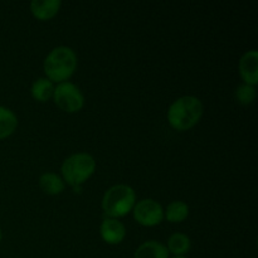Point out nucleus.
Returning a JSON list of instances; mask_svg holds the SVG:
<instances>
[{
    "label": "nucleus",
    "mask_w": 258,
    "mask_h": 258,
    "mask_svg": "<svg viewBox=\"0 0 258 258\" xmlns=\"http://www.w3.org/2000/svg\"><path fill=\"white\" fill-rule=\"evenodd\" d=\"M53 92H54V86L48 78H39L34 81L32 86L33 98L39 102H47L49 98L53 97Z\"/></svg>",
    "instance_id": "14"
},
{
    "label": "nucleus",
    "mask_w": 258,
    "mask_h": 258,
    "mask_svg": "<svg viewBox=\"0 0 258 258\" xmlns=\"http://www.w3.org/2000/svg\"><path fill=\"white\" fill-rule=\"evenodd\" d=\"M203 103L194 96H183L174 101L168 111V121L173 128L185 131L194 127L203 116Z\"/></svg>",
    "instance_id": "1"
},
{
    "label": "nucleus",
    "mask_w": 258,
    "mask_h": 258,
    "mask_svg": "<svg viewBox=\"0 0 258 258\" xmlns=\"http://www.w3.org/2000/svg\"><path fill=\"white\" fill-rule=\"evenodd\" d=\"M239 73L246 85L254 86L258 82V52L249 50L239 60Z\"/></svg>",
    "instance_id": "7"
},
{
    "label": "nucleus",
    "mask_w": 258,
    "mask_h": 258,
    "mask_svg": "<svg viewBox=\"0 0 258 258\" xmlns=\"http://www.w3.org/2000/svg\"><path fill=\"white\" fill-rule=\"evenodd\" d=\"M134 258H169V251L160 242L148 241L138 247Z\"/></svg>",
    "instance_id": "10"
},
{
    "label": "nucleus",
    "mask_w": 258,
    "mask_h": 258,
    "mask_svg": "<svg viewBox=\"0 0 258 258\" xmlns=\"http://www.w3.org/2000/svg\"><path fill=\"white\" fill-rule=\"evenodd\" d=\"M40 189L45 194L49 196H57L64 190V180L54 173H44L39 179Z\"/></svg>",
    "instance_id": "11"
},
{
    "label": "nucleus",
    "mask_w": 258,
    "mask_h": 258,
    "mask_svg": "<svg viewBox=\"0 0 258 258\" xmlns=\"http://www.w3.org/2000/svg\"><path fill=\"white\" fill-rule=\"evenodd\" d=\"M77 68V55L70 47H57L50 50L44 60V72L52 82H66Z\"/></svg>",
    "instance_id": "2"
},
{
    "label": "nucleus",
    "mask_w": 258,
    "mask_h": 258,
    "mask_svg": "<svg viewBox=\"0 0 258 258\" xmlns=\"http://www.w3.org/2000/svg\"><path fill=\"white\" fill-rule=\"evenodd\" d=\"M53 100L60 110L70 113L77 112L85 105V98L80 88L67 81L58 83L57 87H54Z\"/></svg>",
    "instance_id": "5"
},
{
    "label": "nucleus",
    "mask_w": 258,
    "mask_h": 258,
    "mask_svg": "<svg viewBox=\"0 0 258 258\" xmlns=\"http://www.w3.org/2000/svg\"><path fill=\"white\" fill-rule=\"evenodd\" d=\"M2 237H3V234H2V229H0V242H2Z\"/></svg>",
    "instance_id": "17"
},
{
    "label": "nucleus",
    "mask_w": 258,
    "mask_h": 258,
    "mask_svg": "<svg viewBox=\"0 0 258 258\" xmlns=\"http://www.w3.org/2000/svg\"><path fill=\"white\" fill-rule=\"evenodd\" d=\"M189 216L188 204L181 201H174L168 206L165 212V218L171 223H180L185 221Z\"/></svg>",
    "instance_id": "15"
},
{
    "label": "nucleus",
    "mask_w": 258,
    "mask_h": 258,
    "mask_svg": "<svg viewBox=\"0 0 258 258\" xmlns=\"http://www.w3.org/2000/svg\"><path fill=\"white\" fill-rule=\"evenodd\" d=\"M236 98L239 103L242 105H249L256 98V88L254 86L249 85H241L236 90Z\"/></svg>",
    "instance_id": "16"
},
{
    "label": "nucleus",
    "mask_w": 258,
    "mask_h": 258,
    "mask_svg": "<svg viewBox=\"0 0 258 258\" xmlns=\"http://www.w3.org/2000/svg\"><path fill=\"white\" fill-rule=\"evenodd\" d=\"M60 4V0H33L30 10L37 19L48 20L57 14Z\"/></svg>",
    "instance_id": "9"
},
{
    "label": "nucleus",
    "mask_w": 258,
    "mask_h": 258,
    "mask_svg": "<svg viewBox=\"0 0 258 258\" xmlns=\"http://www.w3.org/2000/svg\"><path fill=\"white\" fill-rule=\"evenodd\" d=\"M135 191L125 184L113 185L108 189L102 198V208L107 216L112 218L125 217L135 206Z\"/></svg>",
    "instance_id": "3"
},
{
    "label": "nucleus",
    "mask_w": 258,
    "mask_h": 258,
    "mask_svg": "<svg viewBox=\"0 0 258 258\" xmlns=\"http://www.w3.org/2000/svg\"><path fill=\"white\" fill-rule=\"evenodd\" d=\"M173 258H186V257H184V256H178V257H173Z\"/></svg>",
    "instance_id": "18"
},
{
    "label": "nucleus",
    "mask_w": 258,
    "mask_h": 258,
    "mask_svg": "<svg viewBox=\"0 0 258 258\" xmlns=\"http://www.w3.org/2000/svg\"><path fill=\"white\" fill-rule=\"evenodd\" d=\"M101 237L108 244H118L126 236V228L115 218H107L101 224Z\"/></svg>",
    "instance_id": "8"
},
{
    "label": "nucleus",
    "mask_w": 258,
    "mask_h": 258,
    "mask_svg": "<svg viewBox=\"0 0 258 258\" xmlns=\"http://www.w3.org/2000/svg\"><path fill=\"white\" fill-rule=\"evenodd\" d=\"M18 126V118L12 110L0 106V140L12 135Z\"/></svg>",
    "instance_id": "13"
},
{
    "label": "nucleus",
    "mask_w": 258,
    "mask_h": 258,
    "mask_svg": "<svg viewBox=\"0 0 258 258\" xmlns=\"http://www.w3.org/2000/svg\"><path fill=\"white\" fill-rule=\"evenodd\" d=\"M191 242L189 237L184 233H174L171 234L168 241V251L169 253H173L174 257L184 256L190 251Z\"/></svg>",
    "instance_id": "12"
},
{
    "label": "nucleus",
    "mask_w": 258,
    "mask_h": 258,
    "mask_svg": "<svg viewBox=\"0 0 258 258\" xmlns=\"http://www.w3.org/2000/svg\"><path fill=\"white\" fill-rule=\"evenodd\" d=\"M95 169L96 161L90 154H73L62 164L63 180L67 181L68 185L76 188L85 183L95 173Z\"/></svg>",
    "instance_id": "4"
},
{
    "label": "nucleus",
    "mask_w": 258,
    "mask_h": 258,
    "mask_svg": "<svg viewBox=\"0 0 258 258\" xmlns=\"http://www.w3.org/2000/svg\"><path fill=\"white\" fill-rule=\"evenodd\" d=\"M134 218L145 227L158 226L164 219L163 207L154 199H143L134 206Z\"/></svg>",
    "instance_id": "6"
}]
</instances>
